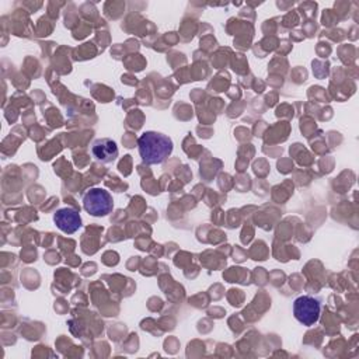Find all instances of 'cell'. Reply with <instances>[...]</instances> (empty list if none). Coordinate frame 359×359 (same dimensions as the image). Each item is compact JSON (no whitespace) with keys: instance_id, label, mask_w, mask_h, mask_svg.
Listing matches in <instances>:
<instances>
[{"instance_id":"cell-1","label":"cell","mask_w":359,"mask_h":359,"mask_svg":"<svg viewBox=\"0 0 359 359\" xmlns=\"http://www.w3.org/2000/svg\"><path fill=\"white\" fill-rule=\"evenodd\" d=\"M139 154L146 164H161L172 151V140L158 132H143L137 139Z\"/></svg>"},{"instance_id":"cell-2","label":"cell","mask_w":359,"mask_h":359,"mask_svg":"<svg viewBox=\"0 0 359 359\" xmlns=\"http://www.w3.org/2000/svg\"><path fill=\"white\" fill-rule=\"evenodd\" d=\"M83 206L93 216H107L114 209V201L108 191L102 188H91L83 196Z\"/></svg>"},{"instance_id":"cell-3","label":"cell","mask_w":359,"mask_h":359,"mask_svg":"<svg viewBox=\"0 0 359 359\" xmlns=\"http://www.w3.org/2000/svg\"><path fill=\"white\" fill-rule=\"evenodd\" d=\"M320 313L321 303L313 296H300L293 303V314L296 320L306 327L314 325L320 318Z\"/></svg>"},{"instance_id":"cell-4","label":"cell","mask_w":359,"mask_h":359,"mask_svg":"<svg viewBox=\"0 0 359 359\" xmlns=\"http://www.w3.org/2000/svg\"><path fill=\"white\" fill-rule=\"evenodd\" d=\"M53 222L59 230L67 234H72L81 227V217L79 212L73 208H62L56 210L53 216Z\"/></svg>"},{"instance_id":"cell-5","label":"cell","mask_w":359,"mask_h":359,"mask_svg":"<svg viewBox=\"0 0 359 359\" xmlns=\"http://www.w3.org/2000/svg\"><path fill=\"white\" fill-rule=\"evenodd\" d=\"M93 157L100 163H111L118 157L116 143L111 139H97L91 146Z\"/></svg>"}]
</instances>
